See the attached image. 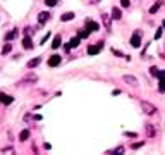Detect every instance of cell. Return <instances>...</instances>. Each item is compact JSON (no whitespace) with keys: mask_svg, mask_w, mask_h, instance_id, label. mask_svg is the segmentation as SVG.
<instances>
[{"mask_svg":"<svg viewBox=\"0 0 165 155\" xmlns=\"http://www.w3.org/2000/svg\"><path fill=\"white\" fill-rule=\"evenodd\" d=\"M141 109H143L148 116H153V114L157 112V107L152 105V104H148V102H141Z\"/></svg>","mask_w":165,"mask_h":155,"instance_id":"6da1fadb","label":"cell"},{"mask_svg":"<svg viewBox=\"0 0 165 155\" xmlns=\"http://www.w3.org/2000/svg\"><path fill=\"white\" fill-rule=\"evenodd\" d=\"M102 48H103V41H98L96 45H90V47H88V53H90V55H96Z\"/></svg>","mask_w":165,"mask_h":155,"instance_id":"7a4b0ae2","label":"cell"},{"mask_svg":"<svg viewBox=\"0 0 165 155\" xmlns=\"http://www.w3.org/2000/svg\"><path fill=\"white\" fill-rule=\"evenodd\" d=\"M131 45H133L134 48H139V47H141V33H139V31H136V33L133 35V38H131Z\"/></svg>","mask_w":165,"mask_h":155,"instance_id":"3957f363","label":"cell"},{"mask_svg":"<svg viewBox=\"0 0 165 155\" xmlns=\"http://www.w3.org/2000/svg\"><path fill=\"white\" fill-rule=\"evenodd\" d=\"M60 62H62L60 55H52V57L48 59V66H50V67H57V66H59Z\"/></svg>","mask_w":165,"mask_h":155,"instance_id":"277c9868","label":"cell"},{"mask_svg":"<svg viewBox=\"0 0 165 155\" xmlns=\"http://www.w3.org/2000/svg\"><path fill=\"white\" fill-rule=\"evenodd\" d=\"M86 28H88V31H90V33H91V31H98V29H100L98 22H95V21H86Z\"/></svg>","mask_w":165,"mask_h":155,"instance_id":"5b68a950","label":"cell"},{"mask_svg":"<svg viewBox=\"0 0 165 155\" xmlns=\"http://www.w3.org/2000/svg\"><path fill=\"white\" fill-rule=\"evenodd\" d=\"M0 102H2V104H5V105H10V104L14 102V98H12L10 95H5V93H0Z\"/></svg>","mask_w":165,"mask_h":155,"instance_id":"8992f818","label":"cell"},{"mask_svg":"<svg viewBox=\"0 0 165 155\" xmlns=\"http://www.w3.org/2000/svg\"><path fill=\"white\" fill-rule=\"evenodd\" d=\"M48 19H50V14H48V12H40V14H38V22H40V24H45Z\"/></svg>","mask_w":165,"mask_h":155,"instance_id":"52a82bcc","label":"cell"},{"mask_svg":"<svg viewBox=\"0 0 165 155\" xmlns=\"http://www.w3.org/2000/svg\"><path fill=\"white\" fill-rule=\"evenodd\" d=\"M22 47H24L26 50H31V48H33V41H31L29 36H26V38L22 40Z\"/></svg>","mask_w":165,"mask_h":155,"instance_id":"ba28073f","label":"cell"},{"mask_svg":"<svg viewBox=\"0 0 165 155\" xmlns=\"http://www.w3.org/2000/svg\"><path fill=\"white\" fill-rule=\"evenodd\" d=\"M124 81H126V83H129V85H133V86H136V85H138V79H136L134 76H129V74H126V76H124Z\"/></svg>","mask_w":165,"mask_h":155,"instance_id":"9c48e42d","label":"cell"},{"mask_svg":"<svg viewBox=\"0 0 165 155\" xmlns=\"http://www.w3.org/2000/svg\"><path fill=\"white\" fill-rule=\"evenodd\" d=\"M112 17H114V19H117V21L122 17V12H121V9H119V7H114V9H112Z\"/></svg>","mask_w":165,"mask_h":155,"instance_id":"30bf717a","label":"cell"},{"mask_svg":"<svg viewBox=\"0 0 165 155\" xmlns=\"http://www.w3.org/2000/svg\"><path fill=\"white\" fill-rule=\"evenodd\" d=\"M40 62H41V59H40V57H36V59H31V60L28 62V67H29V69H33V67L40 66Z\"/></svg>","mask_w":165,"mask_h":155,"instance_id":"8fae6325","label":"cell"},{"mask_svg":"<svg viewBox=\"0 0 165 155\" xmlns=\"http://www.w3.org/2000/svg\"><path fill=\"white\" fill-rule=\"evenodd\" d=\"M74 16H76L74 12H65V14H62V17H60V19L65 22V21H72V19H74Z\"/></svg>","mask_w":165,"mask_h":155,"instance_id":"7c38bea8","label":"cell"},{"mask_svg":"<svg viewBox=\"0 0 165 155\" xmlns=\"http://www.w3.org/2000/svg\"><path fill=\"white\" fill-rule=\"evenodd\" d=\"M60 43H62V38H60V35H57V36L53 38V43H52V48H59V47H60Z\"/></svg>","mask_w":165,"mask_h":155,"instance_id":"4fadbf2b","label":"cell"},{"mask_svg":"<svg viewBox=\"0 0 165 155\" xmlns=\"http://www.w3.org/2000/svg\"><path fill=\"white\" fill-rule=\"evenodd\" d=\"M79 41H81V38H79V36H74V38H71V41H69L71 48H76V47L79 45Z\"/></svg>","mask_w":165,"mask_h":155,"instance_id":"5bb4252c","label":"cell"},{"mask_svg":"<svg viewBox=\"0 0 165 155\" xmlns=\"http://www.w3.org/2000/svg\"><path fill=\"white\" fill-rule=\"evenodd\" d=\"M28 138H29V131H28V129H24V131L19 133V140H21V141H26Z\"/></svg>","mask_w":165,"mask_h":155,"instance_id":"9a60e30c","label":"cell"},{"mask_svg":"<svg viewBox=\"0 0 165 155\" xmlns=\"http://www.w3.org/2000/svg\"><path fill=\"white\" fill-rule=\"evenodd\" d=\"M102 19H103V22H105L107 29H110V16H108V14H102Z\"/></svg>","mask_w":165,"mask_h":155,"instance_id":"2e32d148","label":"cell"},{"mask_svg":"<svg viewBox=\"0 0 165 155\" xmlns=\"http://www.w3.org/2000/svg\"><path fill=\"white\" fill-rule=\"evenodd\" d=\"M15 36H17V29H12L10 33H7V35H5V40L9 41V40H12V38H15Z\"/></svg>","mask_w":165,"mask_h":155,"instance_id":"e0dca14e","label":"cell"},{"mask_svg":"<svg viewBox=\"0 0 165 155\" xmlns=\"http://www.w3.org/2000/svg\"><path fill=\"white\" fill-rule=\"evenodd\" d=\"M77 36H79V38H88V36H90V31H88V28H86V29H81Z\"/></svg>","mask_w":165,"mask_h":155,"instance_id":"ac0fdd59","label":"cell"},{"mask_svg":"<svg viewBox=\"0 0 165 155\" xmlns=\"http://www.w3.org/2000/svg\"><path fill=\"white\" fill-rule=\"evenodd\" d=\"M10 50H12V45H10V43H5V47H3V50H2V53H3V55H7V53H10Z\"/></svg>","mask_w":165,"mask_h":155,"instance_id":"d6986e66","label":"cell"},{"mask_svg":"<svg viewBox=\"0 0 165 155\" xmlns=\"http://www.w3.org/2000/svg\"><path fill=\"white\" fill-rule=\"evenodd\" d=\"M146 131H148V136H153V135H155V129H153V126H152V124H148V126H146Z\"/></svg>","mask_w":165,"mask_h":155,"instance_id":"ffe728a7","label":"cell"},{"mask_svg":"<svg viewBox=\"0 0 165 155\" xmlns=\"http://www.w3.org/2000/svg\"><path fill=\"white\" fill-rule=\"evenodd\" d=\"M157 78H158L160 81H165V71H160V69H158V74H157Z\"/></svg>","mask_w":165,"mask_h":155,"instance_id":"44dd1931","label":"cell"},{"mask_svg":"<svg viewBox=\"0 0 165 155\" xmlns=\"http://www.w3.org/2000/svg\"><path fill=\"white\" fill-rule=\"evenodd\" d=\"M45 3H46L48 7H55V5H57V0H45Z\"/></svg>","mask_w":165,"mask_h":155,"instance_id":"7402d4cb","label":"cell"},{"mask_svg":"<svg viewBox=\"0 0 165 155\" xmlns=\"http://www.w3.org/2000/svg\"><path fill=\"white\" fill-rule=\"evenodd\" d=\"M158 90H160L162 93H165V81H160V83H158Z\"/></svg>","mask_w":165,"mask_h":155,"instance_id":"603a6c76","label":"cell"},{"mask_svg":"<svg viewBox=\"0 0 165 155\" xmlns=\"http://www.w3.org/2000/svg\"><path fill=\"white\" fill-rule=\"evenodd\" d=\"M150 72H152V76H155V78H157V74H158V69H157V67H150Z\"/></svg>","mask_w":165,"mask_h":155,"instance_id":"cb8c5ba5","label":"cell"},{"mask_svg":"<svg viewBox=\"0 0 165 155\" xmlns=\"http://www.w3.org/2000/svg\"><path fill=\"white\" fill-rule=\"evenodd\" d=\"M121 5H122V7H129L131 2H129V0H121Z\"/></svg>","mask_w":165,"mask_h":155,"instance_id":"d4e9b609","label":"cell"},{"mask_svg":"<svg viewBox=\"0 0 165 155\" xmlns=\"http://www.w3.org/2000/svg\"><path fill=\"white\" fill-rule=\"evenodd\" d=\"M33 31H34L33 28H26V29H24V33H26L28 36H29V35H33Z\"/></svg>","mask_w":165,"mask_h":155,"instance_id":"484cf974","label":"cell"},{"mask_svg":"<svg viewBox=\"0 0 165 155\" xmlns=\"http://www.w3.org/2000/svg\"><path fill=\"white\" fill-rule=\"evenodd\" d=\"M143 145H145L143 141H138V143H134V145H133V148L136 150V148H139V147H143Z\"/></svg>","mask_w":165,"mask_h":155,"instance_id":"4316f807","label":"cell"},{"mask_svg":"<svg viewBox=\"0 0 165 155\" xmlns=\"http://www.w3.org/2000/svg\"><path fill=\"white\" fill-rule=\"evenodd\" d=\"M114 154H124V148H122V147H119V148H115V150H114Z\"/></svg>","mask_w":165,"mask_h":155,"instance_id":"83f0119b","label":"cell"},{"mask_svg":"<svg viewBox=\"0 0 165 155\" xmlns=\"http://www.w3.org/2000/svg\"><path fill=\"white\" fill-rule=\"evenodd\" d=\"M157 10H158V5H153V7H152V9H150V12H152V14H155V12H157Z\"/></svg>","mask_w":165,"mask_h":155,"instance_id":"f1b7e54d","label":"cell"},{"mask_svg":"<svg viewBox=\"0 0 165 155\" xmlns=\"http://www.w3.org/2000/svg\"><path fill=\"white\" fill-rule=\"evenodd\" d=\"M48 38H50V33H48V35H45V36H43V38H41V45H43V43H45V41H46V40H48Z\"/></svg>","mask_w":165,"mask_h":155,"instance_id":"f546056e","label":"cell"},{"mask_svg":"<svg viewBox=\"0 0 165 155\" xmlns=\"http://www.w3.org/2000/svg\"><path fill=\"white\" fill-rule=\"evenodd\" d=\"M112 52H114V55H117V57H124L122 52H119V50H112Z\"/></svg>","mask_w":165,"mask_h":155,"instance_id":"4dcf8cb0","label":"cell"},{"mask_svg":"<svg viewBox=\"0 0 165 155\" xmlns=\"http://www.w3.org/2000/svg\"><path fill=\"white\" fill-rule=\"evenodd\" d=\"M126 136H127V138H136L138 135H136V133H126Z\"/></svg>","mask_w":165,"mask_h":155,"instance_id":"1f68e13d","label":"cell"},{"mask_svg":"<svg viewBox=\"0 0 165 155\" xmlns=\"http://www.w3.org/2000/svg\"><path fill=\"white\" fill-rule=\"evenodd\" d=\"M160 36H162V29H158V31H157V33H155V38H157V40H158V38H160Z\"/></svg>","mask_w":165,"mask_h":155,"instance_id":"d6a6232c","label":"cell"},{"mask_svg":"<svg viewBox=\"0 0 165 155\" xmlns=\"http://www.w3.org/2000/svg\"><path fill=\"white\" fill-rule=\"evenodd\" d=\"M90 2H91V3H98L100 0H90Z\"/></svg>","mask_w":165,"mask_h":155,"instance_id":"836d02e7","label":"cell"},{"mask_svg":"<svg viewBox=\"0 0 165 155\" xmlns=\"http://www.w3.org/2000/svg\"><path fill=\"white\" fill-rule=\"evenodd\" d=\"M162 24H164V29H165V19H164V22H162Z\"/></svg>","mask_w":165,"mask_h":155,"instance_id":"e575fe53","label":"cell"}]
</instances>
